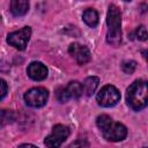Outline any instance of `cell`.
I'll return each mask as SVG.
<instances>
[{"label": "cell", "instance_id": "1", "mask_svg": "<svg viewBox=\"0 0 148 148\" xmlns=\"http://www.w3.org/2000/svg\"><path fill=\"white\" fill-rule=\"evenodd\" d=\"M96 124L102 132V135L108 141L117 142L127 136V128L117 121H113L108 114H101L96 119Z\"/></svg>", "mask_w": 148, "mask_h": 148}, {"label": "cell", "instance_id": "2", "mask_svg": "<svg viewBox=\"0 0 148 148\" xmlns=\"http://www.w3.org/2000/svg\"><path fill=\"white\" fill-rule=\"evenodd\" d=\"M126 101L131 109L140 111L147 106L148 86L143 80H135L126 91Z\"/></svg>", "mask_w": 148, "mask_h": 148}, {"label": "cell", "instance_id": "3", "mask_svg": "<svg viewBox=\"0 0 148 148\" xmlns=\"http://www.w3.org/2000/svg\"><path fill=\"white\" fill-rule=\"evenodd\" d=\"M106 42L111 46H119L121 43V13L116 5H110L106 15Z\"/></svg>", "mask_w": 148, "mask_h": 148}, {"label": "cell", "instance_id": "4", "mask_svg": "<svg viewBox=\"0 0 148 148\" xmlns=\"http://www.w3.org/2000/svg\"><path fill=\"white\" fill-rule=\"evenodd\" d=\"M96 99L98 105L103 108H111L120 101V92L114 86L106 84L98 91Z\"/></svg>", "mask_w": 148, "mask_h": 148}, {"label": "cell", "instance_id": "5", "mask_svg": "<svg viewBox=\"0 0 148 148\" xmlns=\"http://www.w3.org/2000/svg\"><path fill=\"white\" fill-rule=\"evenodd\" d=\"M49 98V91L43 87H36L29 89L24 94V101L27 105L31 108H42L46 104Z\"/></svg>", "mask_w": 148, "mask_h": 148}, {"label": "cell", "instance_id": "6", "mask_svg": "<svg viewBox=\"0 0 148 148\" xmlns=\"http://www.w3.org/2000/svg\"><path fill=\"white\" fill-rule=\"evenodd\" d=\"M69 128L65 125L58 124L53 127L52 133L45 138L44 143L47 148H59L64 141L69 136Z\"/></svg>", "mask_w": 148, "mask_h": 148}, {"label": "cell", "instance_id": "7", "mask_svg": "<svg viewBox=\"0 0 148 148\" xmlns=\"http://www.w3.org/2000/svg\"><path fill=\"white\" fill-rule=\"evenodd\" d=\"M30 36H31V28L23 27L22 29L17 30V31H13V32L8 34L7 43L17 50H24L27 46V43L30 39Z\"/></svg>", "mask_w": 148, "mask_h": 148}, {"label": "cell", "instance_id": "8", "mask_svg": "<svg viewBox=\"0 0 148 148\" xmlns=\"http://www.w3.org/2000/svg\"><path fill=\"white\" fill-rule=\"evenodd\" d=\"M68 52L79 65H86L87 62L90 61L91 58L90 51L84 45H81L79 43H72L68 47Z\"/></svg>", "mask_w": 148, "mask_h": 148}, {"label": "cell", "instance_id": "9", "mask_svg": "<svg viewBox=\"0 0 148 148\" xmlns=\"http://www.w3.org/2000/svg\"><path fill=\"white\" fill-rule=\"evenodd\" d=\"M27 73L30 79H32L35 81H43L47 76V68L44 64H42L39 61H32L28 66Z\"/></svg>", "mask_w": 148, "mask_h": 148}, {"label": "cell", "instance_id": "10", "mask_svg": "<svg viewBox=\"0 0 148 148\" xmlns=\"http://www.w3.org/2000/svg\"><path fill=\"white\" fill-rule=\"evenodd\" d=\"M29 2L25 0H13L10 1V13L14 16H23L29 10Z\"/></svg>", "mask_w": 148, "mask_h": 148}, {"label": "cell", "instance_id": "11", "mask_svg": "<svg viewBox=\"0 0 148 148\" xmlns=\"http://www.w3.org/2000/svg\"><path fill=\"white\" fill-rule=\"evenodd\" d=\"M99 84V79L96 77V76H89L84 80L83 84H82V88H83V92L87 95V96H91L95 90L97 89Z\"/></svg>", "mask_w": 148, "mask_h": 148}, {"label": "cell", "instance_id": "12", "mask_svg": "<svg viewBox=\"0 0 148 148\" xmlns=\"http://www.w3.org/2000/svg\"><path fill=\"white\" fill-rule=\"evenodd\" d=\"M82 18L84 21V23L87 25H89L90 28H95L98 24V14L95 9L92 8H88L83 12L82 14Z\"/></svg>", "mask_w": 148, "mask_h": 148}, {"label": "cell", "instance_id": "13", "mask_svg": "<svg viewBox=\"0 0 148 148\" xmlns=\"http://www.w3.org/2000/svg\"><path fill=\"white\" fill-rule=\"evenodd\" d=\"M66 89H67V92L69 95V98H79L81 97V95L83 94V88H82V84L79 82V81H71L67 86H66Z\"/></svg>", "mask_w": 148, "mask_h": 148}, {"label": "cell", "instance_id": "14", "mask_svg": "<svg viewBox=\"0 0 148 148\" xmlns=\"http://www.w3.org/2000/svg\"><path fill=\"white\" fill-rule=\"evenodd\" d=\"M14 119H15V114H14L13 111L0 109V128H2L6 125L13 123Z\"/></svg>", "mask_w": 148, "mask_h": 148}, {"label": "cell", "instance_id": "15", "mask_svg": "<svg viewBox=\"0 0 148 148\" xmlns=\"http://www.w3.org/2000/svg\"><path fill=\"white\" fill-rule=\"evenodd\" d=\"M56 98L60 103H66V102H68V99H71L66 87H59L56 89Z\"/></svg>", "mask_w": 148, "mask_h": 148}, {"label": "cell", "instance_id": "16", "mask_svg": "<svg viewBox=\"0 0 148 148\" xmlns=\"http://www.w3.org/2000/svg\"><path fill=\"white\" fill-rule=\"evenodd\" d=\"M136 68V61L134 60H125L121 62V69L125 74H132Z\"/></svg>", "mask_w": 148, "mask_h": 148}, {"label": "cell", "instance_id": "17", "mask_svg": "<svg viewBox=\"0 0 148 148\" xmlns=\"http://www.w3.org/2000/svg\"><path fill=\"white\" fill-rule=\"evenodd\" d=\"M135 37L139 40H147V29L145 25H140L135 30Z\"/></svg>", "mask_w": 148, "mask_h": 148}, {"label": "cell", "instance_id": "18", "mask_svg": "<svg viewBox=\"0 0 148 148\" xmlns=\"http://www.w3.org/2000/svg\"><path fill=\"white\" fill-rule=\"evenodd\" d=\"M88 147H89V143L86 139H77L76 141L71 143L67 148H88Z\"/></svg>", "mask_w": 148, "mask_h": 148}, {"label": "cell", "instance_id": "19", "mask_svg": "<svg viewBox=\"0 0 148 148\" xmlns=\"http://www.w3.org/2000/svg\"><path fill=\"white\" fill-rule=\"evenodd\" d=\"M7 91H8V86H7L6 81L0 79V101L7 95Z\"/></svg>", "mask_w": 148, "mask_h": 148}, {"label": "cell", "instance_id": "20", "mask_svg": "<svg viewBox=\"0 0 148 148\" xmlns=\"http://www.w3.org/2000/svg\"><path fill=\"white\" fill-rule=\"evenodd\" d=\"M17 148H38V147H36L31 143H23V145H20Z\"/></svg>", "mask_w": 148, "mask_h": 148}, {"label": "cell", "instance_id": "21", "mask_svg": "<svg viewBox=\"0 0 148 148\" xmlns=\"http://www.w3.org/2000/svg\"><path fill=\"white\" fill-rule=\"evenodd\" d=\"M143 148H146V147H143Z\"/></svg>", "mask_w": 148, "mask_h": 148}, {"label": "cell", "instance_id": "22", "mask_svg": "<svg viewBox=\"0 0 148 148\" xmlns=\"http://www.w3.org/2000/svg\"><path fill=\"white\" fill-rule=\"evenodd\" d=\"M0 18H1V17H0Z\"/></svg>", "mask_w": 148, "mask_h": 148}]
</instances>
